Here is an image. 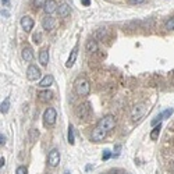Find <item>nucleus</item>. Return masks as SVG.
I'll return each mask as SVG.
<instances>
[{"mask_svg":"<svg viewBox=\"0 0 174 174\" xmlns=\"http://www.w3.org/2000/svg\"><path fill=\"white\" fill-rule=\"evenodd\" d=\"M89 113H91V105H89L88 102H85V103H82V105L78 106L77 116L80 118H86L89 116Z\"/></svg>","mask_w":174,"mask_h":174,"instance_id":"423d86ee","label":"nucleus"},{"mask_svg":"<svg viewBox=\"0 0 174 174\" xmlns=\"http://www.w3.org/2000/svg\"><path fill=\"white\" fill-rule=\"evenodd\" d=\"M42 27H43V29H46V31H52L54 27H56V21H54V18H52V17L46 16L42 20Z\"/></svg>","mask_w":174,"mask_h":174,"instance_id":"9b49d317","label":"nucleus"},{"mask_svg":"<svg viewBox=\"0 0 174 174\" xmlns=\"http://www.w3.org/2000/svg\"><path fill=\"white\" fill-rule=\"evenodd\" d=\"M38 135H39V132H38V131L35 130V128H31V130H29V141H31V142L33 144V142L36 141Z\"/></svg>","mask_w":174,"mask_h":174,"instance_id":"4be33fe9","label":"nucleus"},{"mask_svg":"<svg viewBox=\"0 0 174 174\" xmlns=\"http://www.w3.org/2000/svg\"><path fill=\"white\" fill-rule=\"evenodd\" d=\"M114 126H116V118H114V116H112V114L105 116L103 118H100V121L97 123V127H100L102 130H105L106 132H109V131L113 130Z\"/></svg>","mask_w":174,"mask_h":174,"instance_id":"f03ea898","label":"nucleus"},{"mask_svg":"<svg viewBox=\"0 0 174 174\" xmlns=\"http://www.w3.org/2000/svg\"><path fill=\"white\" fill-rule=\"evenodd\" d=\"M27 173H28V171H27V169H25L24 166H20L16 171V174H27Z\"/></svg>","mask_w":174,"mask_h":174,"instance_id":"c85d7f7f","label":"nucleus"},{"mask_svg":"<svg viewBox=\"0 0 174 174\" xmlns=\"http://www.w3.org/2000/svg\"><path fill=\"white\" fill-rule=\"evenodd\" d=\"M57 11H59V16H60L61 18H65L67 16H70V11H71V10H70V6H68V4L63 3L60 7H59V10H57Z\"/></svg>","mask_w":174,"mask_h":174,"instance_id":"f3484780","label":"nucleus"},{"mask_svg":"<svg viewBox=\"0 0 174 174\" xmlns=\"http://www.w3.org/2000/svg\"><path fill=\"white\" fill-rule=\"evenodd\" d=\"M8 107H10V97H6L1 103V107H0V112L1 113H7L8 112Z\"/></svg>","mask_w":174,"mask_h":174,"instance_id":"aec40b11","label":"nucleus"},{"mask_svg":"<svg viewBox=\"0 0 174 174\" xmlns=\"http://www.w3.org/2000/svg\"><path fill=\"white\" fill-rule=\"evenodd\" d=\"M97 49H99V46H97V42L95 41V39H89L88 42H86L85 45V50L88 53H96Z\"/></svg>","mask_w":174,"mask_h":174,"instance_id":"4468645a","label":"nucleus"},{"mask_svg":"<svg viewBox=\"0 0 174 174\" xmlns=\"http://www.w3.org/2000/svg\"><path fill=\"white\" fill-rule=\"evenodd\" d=\"M4 163H6V160H4V158H1V159H0V167H3Z\"/></svg>","mask_w":174,"mask_h":174,"instance_id":"72a5a7b5","label":"nucleus"},{"mask_svg":"<svg viewBox=\"0 0 174 174\" xmlns=\"http://www.w3.org/2000/svg\"><path fill=\"white\" fill-rule=\"evenodd\" d=\"M48 163L50 167H56L60 163V152L57 149H52L48 155Z\"/></svg>","mask_w":174,"mask_h":174,"instance_id":"20e7f679","label":"nucleus"},{"mask_svg":"<svg viewBox=\"0 0 174 174\" xmlns=\"http://www.w3.org/2000/svg\"><path fill=\"white\" fill-rule=\"evenodd\" d=\"M144 112H145V106L144 105H137L135 107L132 109V120H139V118L142 117V114H144Z\"/></svg>","mask_w":174,"mask_h":174,"instance_id":"ddd939ff","label":"nucleus"},{"mask_svg":"<svg viewBox=\"0 0 174 174\" xmlns=\"http://www.w3.org/2000/svg\"><path fill=\"white\" fill-rule=\"evenodd\" d=\"M52 84H53L52 75H45V77L41 80V82H39V86H41V88H49Z\"/></svg>","mask_w":174,"mask_h":174,"instance_id":"a211bd4d","label":"nucleus"},{"mask_svg":"<svg viewBox=\"0 0 174 174\" xmlns=\"http://www.w3.org/2000/svg\"><path fill=\"white\" fill-rule=\"evenodd\" d=\"M130 1H131V3H144V1H145V0H130Z\"/></svg>","mask_w":174,"mask_h":174,"instance_id":"473e14b6","label":"nucleus"},{"mask_svg":"<svg viewBox=\"0 0 174 174\" xmlns=\"http://www.w3.org/2000/svg\"><path fill=\"white\" fill-rule=\"evenodd\" d=\"M48 0H33V7H45V4H46Z\"/></svg>","mask_w":174,"mask_h":174,"instance_id":"393cba45","label":"nucleus"},{"mask_svg":"<svg viewBox=\"0 0 174 174\" xmlns=\"http://www.w3.org/2000/svg\"><path fill=\"white\" fill-rule=\"evenodd\" d=\"M166 29L167 31H174V17H171V18H169V20L166 21Z\"/></svg>","mask_w":174,"mask_h":174,"instance_id":"b1692460","label":"nucleus"},{"mask_svg":"<svg viewBox=\"0 0 174 174\" xmlns=\"http://www.w3.org/2000/svg\"><path fill=\"white\" fill-rule=\"evenodd\" d=\"M106 135H107V132H106L105 130H102L100 127H95V130L92 131V135H91V138H92V141L95 142H99V141H103L106 138Z\"/></svg>","mask_w":174,"mask_h":174,"instance_id":"0eeeda50","label":"nucleus"},{"mask_svg":"<svg viewBox=\"0 0 174 174\" xmlns=\"http://www.w3.org/2000/svg\"><path fill=\"white\" fill-rule=\"evenodd\" d=\"M39 63L42 65H48L49 63V50L48 49H42L39 52Z\"/></svg>","mask_w":174,"mask_h":174,"instance_id":"dca6fc26","label":"nucleus"},{"mask_svg":"<svg viewBox=\"0 0 174 174\" xmlns=\"http://www.w3.org/2000/svg\"><path fill=\"white\" fill-rule=\"evenodd\" d=\"M110 158H112V152L106 149L105 152H103V155H102V159H103V160H107V159H110Z\"/></svg>","mask_w":174,"mask_h":174,"instance_id":"a878e982","label":"nucleus"},{"mask_svg":"<svg viewBox=\"0 0 174 174\" xmlns=\"http://www.w3.org/2000/svg\"><path fill=\"white\" fill-rule=\"evenodd\" d=\"M160 130H162V126L159 124V126H156V127H153V130H152V132H150V139H158V137H159V134H160Z\"/></svg>","mask_w":174,"mask_h":174,"instance_id":"6ab92c4d","label":"nucleus"},{"mask_svg":"<svg viewBox=\"0 0 174 174\" xmlns=\"http://www.w3.org/2000/svg\"><path fill=\"white\" fill-rule=\"evenodd\" d=\"M41 38H42L41 33H33L32 39H33V42H35V43H39V42H41Z\"/></svg>","mask_w":174,"mask_h":174,"instance_id":"c756f323","label":"nucleus"},{"mask_svg":"<svg viewBox=\"0 0 174 174\" xmlns=\"http://www.w3.org/2000/svg\"><path fill=\"white\" fill-rule=\"evenodd\" d=\"M1 3H3L4 6H6V4H8V0H1Z\"/></svg>","mask_w":174,"mask_h":174,"instance_id":"f704fd0d","label":"nucleus"},{"mask_svg":"<svg viewBox=\"0 0 174 174\" xmlns=\"http://www.w3.org/2000/svg\"><path fill=\"white\" fill-rule=\"evenodd\" d=\"M38 99L41 102H50L53 99V92L52 91H49V89H45V91H41V92L38 93Z\"/></svg>","mask_w":174,"mask_h":174,"instance_id":"f8f14e48","label":"nucleus"},{"mask_svg":"<svg viewBox=\"0 0 174 174\" xmlns=\"http://www.w3.org/2000/svg\"><path fill=\"white\" fill-rule=\"evenodd\" d=\"M68 142H70V145H74V144H75V137H74V127L73 126L68 127Z\"/></svg>","mask_w":174,"mask_h":174,"instance_id":"412c9836","label":"nucleus"},{"mask_svg":"<svg viewBox=\"0 0 174 174\" xmlns=\"http://www.w3.org/2000/svg\"><path fill=\"white\" fill-rule=\"evenodd\" d=\"M4 144H6V137L1 134V135H0V145H4Z\"/></svg>","mask_w":174,"mask_h":174,"instance_id":"7c9ffc66","label":"nucleus"},{"mask_svg":"<svg viewBox=\"0 0 174 174\" xmlns=\"http://www.w3.org/2000/svg\"><path fill=\"white\" fill-rule=\"evenodd\" d=\"M105 33H106L105 28H103V29H99V31L96 32V38H97V39H103V38H105Z\"/></svg>","mask_w":174,"mask_h":174,"instance_id":"bb28decb","label":"nucleus"},{"mask_svg":"<svg viewBox=\"0 0 174 174\" xmlns=\"http://www.w3.org/2000/svg\"><path fill=\"white\" fill-rule=\"evenodd\" d=\"M1 14H3L4 17H8V13H7V11H3V13H1Z\"/></svg>","mask_w":174,"mask_h":174,"instance_id":"c9c22d12","label":"nucleus"},{"mask_svg":"<svg viewBox=\"0 0 174 174\" xmlns=\"http://www.w3.org/2000/svg\"><path fill=\"white\" fill-rule=\"evenodd\" d=\"M77 56H78V45H75L74 49L71 50V53H70V57L67 59V61H65V67H67V68H70V67L74 65L75 60H77Z\"/></svg>","mask_w":174,"mask_h":174,"instance_id":"1a4fd4ad","label":"nucleus"},{"mask_svg":"<svg viewBox=\"0 0 174 174\" xmlns=\"http://www.w3.org/2000/svg\"><path fill=\"white\" fill-rule=\"evenodd\" d=\"M173 112H174V109H167V110H164L163 112V117L166 118V117H170L171 114H173Z\"/></svg>","mask_w":174,"mask_h":174,"instance_id":"cd10ccee","label":"nucleus"},{"mask_svg":"<svg viewBox=\"0 0 174 174\" xmlns=\"http://www.w3.org/2000/svg\"><path fill=\"white\" fill-rule=\"evenodd\" d=\"M102 174H109V173H102Z\"/></svg>","mask_w":174,"mask_h":174,"instance_id":"e433bc0d","label":"nucleus"},{"mask_svg":"<svg viewBox=\"0 0 174 174\" xmlns=\"http://www.w3.org/2000/svg\"><path fill=\"white\" fill-rule=\"evenodd\" d=\"M43 10L46 14H53V13H56L57 10H59V6H57L56 0H48L46 4H45Z\"/></svg>","mask_w":174,"mask_h":174,"instance_id":"9d476101","label":"nucleus"},{"mask_svg":"<svg viewBox=\"0 0 174 174\" xmlns=\"http://www.w3.org/2000/svg\"><path fill=\"white\" fill-rule=\"evenodd\" d=\"M21 56L24 59L25 61H32L33 60V53H32V49L28 48V46H25L22 49V52H21Z\"/></svg>","mask_w":174,"mask_h":174,"instance_id":"2eb2a0df","label":"nucleus"},{"mask_svg":"<svg viewBox=\"0 0 174 174\" xmlns=\"http://www.w3.org/2000/svg\"><path fill=\"white\" fill-rule=\"evenodd\" d=\"M57 118V113L53 107H48L43 113V124L45 126H53L56 123Z\"/></svg>","mask_w":174,"mask_h":174,"instance_id":"7ed1b4c3","label":"nucleus"},{"mask_svg":"<svg viewBox=\"0 0 174 174\" xmlns=\"http://www.w3.org/2000/svg\"><path fill=\"white\" fill-rule=\"evenodd\" d=\"M27 78H28L29 81H36L41 78V71L38 68L36 65H29L28 70H27Z\"/></svg>","mask_w":174,"mask_h":174,"instance_id":"39448f33","label":"nucleus"},{"mask_svg":"<svg viewBox=\"0 0 174 174\" xmlns=\"http://www.w3.org/2000/svg\"><path fill=\"white\" fill-rule=\"evenodd\" d=\"M82 6H85V7H88L89 4H91V0H81Z\"/></svg>","mask_w":174,"mask_h":174,"instance_id":"2f4dec72","label":"nucleus"},{"mask_svg":"<svg viewBox=\"0 0 174 174\" xmlns=\"http://www.w3.org/2000/svg\"><path fill=\"white\" fill-rule=\"evenodd\" d=\"M163 118H164V117H163V113H159L158 116H156V117H155L153 120H152V123H150V124H152L153 127L159 126V124H160V121H162Z\"/></svg>","mask_w":174,"mask_h":174,"instance_id":"5701e85b","label":"nucleus"},{"mask_svg":"<svg viewBox=\"0 0 174 174\" xmlns=\"http://www.w3.org/2000/svg\"><path fill=\"white\" fill-rule=\"evenodd\" d=\"M33 24H35V22H33L32 17L24 16L21 18V27H22V29H24L25 32H29V31L33 28Z\"/></svg>","mask_w":174,"mask_h":174,"instance_id":"6e6552de","label":"nucleus"},{"mask_svg":"<svg viewBox=\"0 0 174 174\" xmlns=\"http://www.w3.org/2000/svg\"><path fill=\"white\" fill-rule=\"evenodd\" d=\"M74 88H75V92L80 96H88L89 92H91V85H89V82L85 78H77L75 84H74Z\"/></svg>","mask_w":174,"mask_h":174,"instance_id":"f257e3e1","label":"nucleus"}]
</instances>
